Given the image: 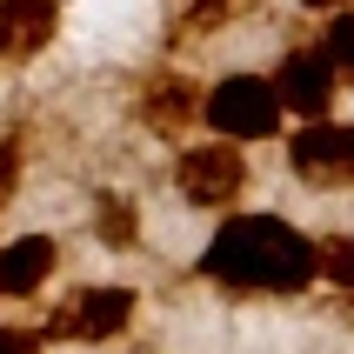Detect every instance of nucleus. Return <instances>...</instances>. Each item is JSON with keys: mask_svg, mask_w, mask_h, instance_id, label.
I'll use <instances>...</instances> for the list:
<instances>
[{"mask_svg": "<svg viewBox=\"0 0 354 354\" xmlns=\"http://www.w3.org/2000/svg\"><path fill=\"white\" fill-rule=\"evenodd\" d=\"M60 34V0H0V60H34Z\"/></svg>", "mask_w": 354, "mask_h": 354, "instance_id": "6e6552de", "label": "nucleus"}, {"mask_svg": "<svg viewBox=\"0 0 354 354\" xmlns=\"http://www.w3.org/2000/svg\"><path fill=\"white\" fill-rule=\"evenodd\" d=\"M315 261H321V281H335L341 295H354V234L315 241Z\"/></svg>", "mask_w": 354, "mask_h": 354, "instance_id": "9b49d317", "label": "nucleus"}, {"mask_svg": "<svg viewBox=\"0 0 354 354\" xmlns=\"http://www.w3.org/2000/svg\"><path fill=\"white\" fill-rule=\"evenodd\" d=\"M321 54L335 60V80L354 87V14L348 7H335V27H328V40H321Z\"/></svg>", "mask_w": 354, "mask_h": 354, "instance_id": "f8f14e48", "label": "nucleus"}, {"mask_svg": "<svg viewBox=\"0 0 354 354\" xmlns=\"http://www.w3.org/2000/svg\"><path fill=\"white\" fill-rule=\"evenodd\" d=\"M134 321V288H74L54 301L47 315V341H114Z\"/></svg>", "mask_w": 354, "mask_h": 354, "instance_id": "39448f33", "label": "nucleus"}, {"mask_svg": "<svg viewBox=\"0 0 354 354\" xmlns=\"http://www.w3.org/2000/svg\"><path fill=\"white\" fill-rule=\"evenodd\" d=\"M54 268H60V241L54 234H20V241H7V248H0V301L34 295Z\"/></svg>", "mask_w": 354, "mask_h": 354, "instance_id": "1a4fd4ad", "label": "nucleus"}, {"mask_svg": "<svg viewBox=\"0 0 354 354\" xmlns=\"http://www.w3.org/2000/svg\"><path fill=\"white\" fill-rule=\"evenodd\" d=\"M348 321H354V295H348Z\"/></svg>", "mask_w": 354, "mask_h": 354, "instance_id": "f3484780", "label": "nucleus"}, {"mask_svg": "<svg viewBox=\"0 0 354 354\" xmlns=\"http://www.w3.org/2000/svg\"><path fill=\"white\" fill-rule=\"evenodd\" d=\"M14 180H20V154L7 147V140H0V201L14 194Z\"/></svg>", "mask_w": 354, "mask_h": 354, "instance_id": "4468645a", "label": "nucleus"}, {"mask_svg": "<svg viewBox=\"0 0 354 354\" xmlns=\"http://www.w3.org/2000/svg\"><path fill=\"white\" fill-rule=\"evenodd\" d=\"M201 274L234 295H301L321 274L315 241L281 214H227L201 248Z\"/></svg>", "mask_w": 354, "mask_h": 354, "instance_id": "f257e3e1", "label": "nucleus"}, {"mask_svg": "<svg viewBox=\"0 0 354 354\" xmlns=\"http://www.w3.org/2000/svg\"><path fill=\"white\" fill-rule=\"evenodd\" d=\"M201 120H214L221 140H268L281 134V100H274V80L261 74H227L201 94Z\"/></svg>", "mask_w": 354, "mask_h": 354, "instance_id": "f03ea898", "label": "nucleus"}, {"mask_svg": "<svg viewBox=\"0 0 354 354\" xmlns=\"http://www.w3.org/2000/svg\"><path fill=\"white\" fill-rule=\"evenodd\" d=\"M274 100H281V114L321 120L335 107V60L321 54V47H295V54L281 60V74H274Z\"/></svg>", "mask_w": 354, "mask_h": 354, "instance_id": "423d86ee", "label": "nucleus"}, {"mask_svg": "<svg viewBox=\"0 0 354 354\" xmlns=\"http://www.w3.org/2000/svg\"><path fill=\"white\" fill-rule=\"evenodd\" d=\"M241 7H248V0H187V14H180V34H214V27H227Z\"/></svg>", "mask_w": 354, "mask_h": 354, "instance_id": "ddd939ff", "label": "nucleus"}, {"mask_svg": "<svg viewBox=\"0 0 354 354\" xmlns=\"http://www.w3.org/2000/svg\"><path fill=\"white\" fill-rule=\"evenodd\" d=\"M140 127H154V134H187V127H194L201 120V87L187 74H174V67H167V74H154L147 80V87H140Z\"/></svg>", "mask_w": 354, "mask_h": 354, "instance_id": "0eeeda50", "label": "nucleus"}, {"mask_svg": "<svg viewBox=\"0 0 354 354\" xmlns=\"http://www.w3.org/2000/svg\"><path fill=\"white\" fill-rule=\"evenodd\" d=\"M174 187L180 201L194 207H234L248 194V160H241V140H201V147H180L174 160Z\"/></svg>", "mask_w": 354, "mask_h": 354, "instance_id": "20e7f679", "label": "nucleus"}, {"mask_svg": "<svg viewBox=\"0 0 354 354\" xmlns=\"http://www.w3.org/2000/svg\"><path fill=\"white\" fill-rule=\"evenodd\" d=\"M288 167H295L301 187H321V194H335V187H354V120H301V134L288 140Z\"/></svg>", "mask_w": 354, "mask_h": 354, "instance_id": "7ed1b4c3", "label": "nucleus"}, {"mask_svg": "<svg viewBox=\"0 0 354 354\" xmlns=\"http://www.w3.org/2000/svg\"><path fill=\"white\" fill-rule=\"evenodd\" d=\"M0 354H34V335H20V328H0Z\"/></svg>", "mask_w": 354, "mask_h": 354, "instance_id": "2eb2a0df", "label": "nucleus"}, {"mask_svg": "<svg viewBox=\"0 0 354 354\" xmlns=\"http://www.w3.org/2000/svg\"><path fill=\"white\" fill-rule=\"evenodd\" d=\"M301 7H315V14H335V7H348V0H301Z\"/></svg>", "mask_w": 354, "mask_h": 354, "instance_id": "dca6fc26", "label": "nucleus"}, {"mask_svg": "<svg viewBox=\"0 0 354 354\" xmlns=\"http://www.w3.org/2000/svg\"><path fill=\"white\" fill-rule=\"evenodd\" d=\"M94 234L107 241V248H134L140 241V207L127 194H100L94 201Z\"/></svg>", "mask_w": 354, "mask_h": 354, "instance_id": "9d476101", "label": "nucleus"}]
</instances>
